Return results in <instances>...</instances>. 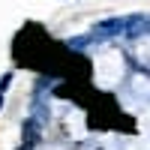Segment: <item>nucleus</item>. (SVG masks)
<instances>
[{
  "instance_id": "nucleus-1",
  "label": "nucleus",
  "mask_w": 150,
  "mask_h": 150,
  "mask_svg": "<svg viewBox=\"0 0 150 150\" xmlns=\"http://www.w3.org/2000/svg\"><path fill=\"white\" fill-rule=\"evenodd\" d=\"M150 33V15H132V18H123V36L126 39H141V36Z\"/></svg>"
},
{
  "instance_id": "nucleus-2",
  "label": "nucleus",
  "mask_w": 150,
  "mask_h": 150,
  "mask_svg": "<svg viewBox=\"0 0 150 150\" xmlns=\"http://www.w3.org/2000/svg\"><path fill=\"white\" fill-rule=\"evenodd\" d=\"M93 33L99 39H111V36H123V18H105L102 24H96Z\"/></svg>"
},
{
  "instance_id": "nucleus-3",
  "label": "nucleus",
  "mask_w": 150,
  "mask_h": 150,
  "mask_svg": "<svg viewBox=\"0 0 150 150\" xmlns=\"http://www.w3.org/2000/svg\"><path fill=\"white\" fill-rule=\"evenodd\" d=\"M132 87H135V93H138V96H150V78H147L144 72H138V75L132 78Z\"/></svg>"
},
{
  "instance_id": "nucleus-4",
  "label": "nucleus",
  "mask_w": 150,
  "mask_h": 150,
  "mask_svg": "<svg viewBox=\"0 0 150 150\" xmlns=\"http://www.w3.org/2000/svg\"><path fill=\"white\" fill-rule=\"evenodd\" d=\"M9 84H12V72H6L3 78H0V93H3V96H6V87Z\"/></svg>"
},
{
  "instance_id": "nucleus-5",
  "label": "nucleus",
  "mask_w": 150,
  "mask_h": 150,
  "mask_svg": "<svg viewBox=\"0 0 150 150\" xmlns=\"http://www.w3.org/2000/svg\"><path fill=\"white\" fill-rule=\"evenodd\" d=\"M3 102H6V96H3V93H0V108H3Z\"/></svg>"
}]
</instances>
